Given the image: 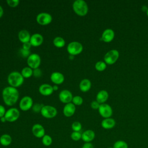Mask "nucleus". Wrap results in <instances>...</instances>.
Wrapping results in <instances>:
<instances>
[{
    "label": "nucleus",
    "mask_w": 148,
    "mask_h": 148,
    "mask_svg": "<svg viewBox=\"0 0 148 148\" xmlns=\"http://www.w3.org/2000/svg\"><path fill=\"white\" fill-rule=\"evenodd\" d=\"M2 99L7 106H13L18 100L19 92L16 88L8 86L5 87L2 91Z\"/></svg>",
    "instance_id": "obj_1"
},
{
    "label": "nucleus",
    "mask_w": 148,
    "mask_h": 148,
    "mask_svg": "<svg viewBox=\"0 0 148 148\" xmlns=\"http://www.w3.org/2000/svg\"><path fill=\"white\" fill-rule=\"evenodd\" d=\"M7 80L9 86L17 88V87L21 86L23 84L24 78L21 74V72L13 71L8 75Z\"/></svg>",
    "instance_id": "obj_2"
},
{
    "label": "nucleus",
    "mask_w": 148,
    "mask_h": 148,
    "mask_svg": "<svg viewBox=\"0 0 148 148\" xmlns=\"http://www.w3.org/2000/svg\"><path fill=\"white\" fill-rule=\"evenodd\" d=\"M72 8L74 12L79 16H86L88 11V5L83 0L75 1L72 4Z\"/></svg>",
    "instance_id": "obj_3"
},
{
    "label": "nucleus",
    "mask_w": 148,
    "mask_h": 148,
    "mask_svg": "<svg viewBox=\"0 0 148 148\" xmlns=\"http://www.w3.org/2000/svg\"><path fill=\"white\" fill-rule=\"evenodd\" d=\"M66 50L69 55L75 56L80 54L82 52L83 50V46L81 43L73 41L70 42L68 45Z\"/></svg>",
    "instance_id": "obj_4"
},
{
    "label": "nucleus",
    "mask_w": 148,
    "mask_h": 148,
    "mask_svg": "<svg viewBox=\"0 0 148 148\" xmlns=\"http://www.w3.org/2000/svg\"><path fill=\"white\" fill-rule=\"evenodd\" d=\"M40 113L45 118L52 119L57 116V110L55 107L47 105L43 106Z\"/></svg>",
    "instance_id": "obj_5"
},
{
    "label": "nucleus",
    "mask_w": 148,
    "mask_h": 148,
    "mask_svg": "<svg viewBox=\"0 0 148 148\" xmlns=\"http://www.w3.org/2000/svg\"><path fill=\"white\" fill-rule=\"evenodd\" d=\"M28 66L32 69L38 68L41 63L40 56L36 53H32L27 58V60Z\"/></svg>",
    "instance_id": "obj_6"
},
{
    "label": "nucleus",
    "mask_w": 148,
    "mask_h": 148,
    "mask_svg": "<svg viewBox=\"0 0 148 148\" xmlns=\"http://www.w3.org/2000/svg\"><path fill=\"white\" fill-rule=\"evenodd\" d=\"M119 57V52L116 49L108 51L104 56V62L106 64L112 65L116 62Z\"/></svg>",
    "instance_id": "obj_7"
},
{
    "label": "nucleus",
    "mask_w": 148,
    "mask_h": 148,
    "mask_svg": "<svg viewBox=\"0 0 148 148\" xmlns=\"http://www.w3.org/2000/svg\"><path fill=\"white\" fill-rule=\"evenodd\" d=\"M36 22L40 25H47L50 24L52 20V16L47 12H41L36 17Z\"/></svg>",
    "instance_id": "obj_8"
},
{
    "label": "nucleus",
    "mask_w": 148,
    "mask_h": 148,
    "mask_svg": "<svg viewBox=\"0 0 148 148\" xmlns=\"http://www.w3.org/2000/svg\"><path fill=\"white\" fill-rule=\"evenodd\" d=\"M20 115V111L16 108H11L8 109L5 114L6 121L13 123L18 120Z\"/></svg>",
    "instance_id": "obj_9"
},
{
    "label": "nucleus",
    "mask_w": 148,
    "mask_h": 148,
    "mask_svg": "<svg viewBox=\"0 0 148 148\" xmlns=\"http://www.w3.org/2000/svg\"><path fill=\"white\" fill-rule=\"evenodd\" d=\"M34 105L33 99L29 96L23 97L19 102V108L22 111H28Z\"/></svg>",
    "instance_id": "obj_10"
},
{
    "label": "nucleus",
    "mask_w": 148,
    "mask_h": 148,
    "mask_svg": "<svg viewBox=\"0 0 148 148\" xmlns=\"http://www.w3.org/2000/svg\"><path fill=\"white\" fill-rule=\"evenodd\" d=\"M98 112L99 114L103 118H109L113 114V110L112 107L107 103L100 104L98 108Z\"/></svg>",
    "instance_id": "obj_11"
},
{
    "label": "nucleus",
    "mask_w": 148,
    "mask_h": 148,
    "mask_svg": "<svg viewBox=\"0 0 148 148\" xmlns=\"http://www.w3.org/2000/svg\"><path fill=\"white\" fill-rule=\"evenodd\" d=\"M73 95L72 92L68 90H63L61 91L58 95L60 101L65 104L72 102L73 99Z\"/></svg>",
    "instance_id": "obj_12"
},
{
    "label": "nucleus",
    "mask_w": 148,
    "mask_h": 148,
    "mask_svg": "<svg viewBox=\"0 0 148 148\" xmlns=\"http://www.w3.org/2000/svg\"><path fill=\"white\" fill-rule=\"evenodd\" d=\"M32 132L34 136L38 138H42L45 135V130L43 126L40 124H35L32 127Z\"/></svg>",
    "instance_id": "obj_13"
},
{
    "label": "nucleus",
    "mask_w": 148,
    "mask_h": 148,
    "mask_svg": "<svg viewBox=\"0 0 148 148\" xmlns=\"http://www.w3.org/2000/svg\"><path fill=\"white\" fill-rule=\"evenodd\" d=\"M50 80L54 84L58 86L63 83L65 77L62 73L59 72H54L50 75Z\"/></svg>",
    "instance_id": "obj_14"
},
{
    "label": "nucleus",
    "mask_w": 148,
    "mask_h": 148,
    "mask_svg": "<svg viewBox=\"0 0 148 148\" xmlns=\"http://www.w3.org/2000/svg\"><path fill=\"white\" fill-rule=\"evenodd\" d=\"M43 40L44 39L43 36L40 34L36 33L31 35L29 42L32 46L38 47L43 43Z\"/></svg>",
    "instance_id": "obj_15"
},
{
    "label": "nucleus",
    "mask_w": 148,
    "mask_h": 148,
    "mask_svg": "<svg viewBox=\"0 0 148 148\" xmlns=\"http://www.w3.org/2000/svg\"><path fill=\"white\" fill-rule=\"evenodd\" d=\"M114 32L113 29L110 28H107L103 31L102 32L101 40L105 42H110L114 38Z\"/></svg>",
    "instance_id": "obj_16"
},
{
    "label": "nucleus",
    "mask_w": 148,
    "mask_h": 148,
    "mask_svg": "<svg viewBox=\"0 0 148 148\" xmlns=\"http://www.w3.org/2000/svg\"><path fill=\"white\" fill-rule=\"evenodd\" d=\"M53 86L47 83L42 84L39 87V93L43 96H49L53 94Z\"/></svg>",
    "instance_id": "obj_17"
},
{
    "label": "nucleus",
    "mask_w": 148,
    "mask_h": 148,
    "mask_svg": "<svg viewBox=\"0 0 148 148\" xmlns=\"http://www.w3.org/2000/svg\"><path fill=\"white\" fill-rule=\"evenodd\" d=\"M76 106L72 102L65 104L63 108V114L65 117H72L75 113Z\"/></svg>",
    "instance_id": "obj_18"
},
{
    "label": "nucleus",
    "mask_w": 148,
    "mask_h": 148,
    "mask_svg": "<svg viewBox=\"0 0 148 148\" xmlns=\"http://www.w3.org/2000/svg\"><path fill=\"white\" fill-rule=\"evenodd\" d=\"M95 137V134L91 130H87L82 134V139L85 142H91Z\"/></svg>",
    "instance_id": "obj_19"
},
{
    "label": "nucleus",
    "mask_w": 148,
    "mask_h": 148,
    "mask_svg": "<svg viewBox=\"0 0 148 148\" xmlns=\"http://www.w3.org/2000/svg\"><path fill=\"white\" fill-rule=\"evenodd\" d=\"M31 35L29 32L25 29H22L19 31L18 34V38L19 40L23 44L27 42H29L30 40Z\"/></svg>",
    "instance_id": "obj_20"
},
{
    "label": "nucleus",
    "mask_w": 148,
    "mask_h": 148,
    "mask_svg": "<svg viewBox=\"0 0 148 148\" xmlns=\"http://www.w3.org/2000/svg\"><path fill=\"white\" fill-rule=\"evenodd\" d=\"M116 125V121L114 119L109 117L104 119L101 121V126L103 128L109 130L113 128Z\"/></svg>",
    "instance_id": "obj_21"
},
{
    "label": "nucleus",
    "mask_w": 148,
    "mask_h": 148,
    "mask_svg": "<svg viewBox=\"0 0 148 148\" xmlns=\"http://www.w3.org/2000/svg\"><path fill=\"white\" fill-rule=\"evenodd\" d=\"M109 94L107 91L102 90L99 91L96 96V101L100 104L104 103L108 99Z\"/></svg>",
    "instance_id": "obj_22"
},
{
    "label": "nucleus",
    "mask_w": 148,
    "mask_h": 148,
    "mask_svg": "<svg viewBox=\"0 0 148 148\" xmlns=\"http://www.w3.org/2000/svg\"><path fill=\"white\" fill-rule=\"evenodd\" d=\"M91 81L88 79H83L79 83V89L83 92L88 91L91 88Z\"/></svg>",
    "instance_id": "obj_23"
},
{
    "label": "nucleus",
    "mask_w": 148,
    "mask_h": 148,
    "mask_svg": "<svg viewBox=\"0 0 148 148\" xmlns=\"http://www.w3.org/2000/svg\"><path fill=\"white\" fill-rule=\"evenodd\" d=\"M12 142V136L7 134L2 135L0 136V144L3 146H8Z\"/></svg>",
    "instance_id": "obj_24"
},
{
    "label": "nucleus",
    "mask_w": 148,
    "mask_h": 148,
    "mask_svg": "<svg viewBox=\"0 0 148 148\" xmlns=\"http://www.w3.org/2000/svg\"><path fill=\"white\" fill-rule=\"evenodd\" d=\"M53 43L55 47L57 48H62L65 45V41L64 38L61 36H56L53 41Z\"/></svg>",
    "instance_id": "obj_25"
},
{
    "label": "nucleus",
    "mask_w": 148,
    "mask_h": 148,
    "mask_svg": "<svg viewBox=\"0 0 148 148\" xmlns=\"http://www.w3.org/2000/svg\"><path fill=\"white\" fill-rule=\"evenodd\" d=\"M21 74L24 79L29 78L33 76V69L29 66H25L22 69L21 71Z\"/></svg>",
    "instance_id": "obj_26"
},
{
    "label": "nucleus",
    "mask_w": 148,
    "mask_h": 148,
    "mask_svg": "<svg viewBox=\"0 0 148 148\" xmlns=\"http://www.w3.org/2000/svg\"><path fill=\"white\" fill-rule=\"evenodd\" d=\"M42 142L44 146H49L52 144V138L50 135L45 134L42 138Z\"/></svg>",
    "instance_id": "obj_27"
},
{
    "label": "nucleus",
    "mask_w": 148,
    "mask_h": 148,
    "mask_svg": "<svg viewBox=\"0 0 148 148\" xmlns=\"http://www.w3.org/2000/svg\"><path fill=\"white\" fill-rule=\"evenodd\" d=\"M95 68L98 71H103L106 68V64L104 61H99L95 63Z\"/></svg>",
    "instance_id": "obj_28"
},
{
    "label": "nucleus",
    "mask_w": 148,
    "mask_h": 148,
    "mask_svg": "<svg viewBox=\"0 0 148 148\" xmlns=\"http://www.w3.org/2000/svg\"><path fill=\"white\" fill-rule=\"evenodd\" d=\"M113 148H128V146L127 142L122 140L116 141L113 144Z\"/></svg>",
    "instance_id": "obj_29"
},
{
    "label": "nucleus",
    "mask_w": 148,
    "mask_h": 148,
    "mask_svg": "<svg viewBox=\"0 0 148 148\" xmlns=\"http://www.w3.org/2000/svg\"><path fill=\"white\" fill-rule=\"evenodd\" d=\"M83 102V99L81 96L76 95L73 97L72 103H73L75 106H80L82 105Z\"/></svg>",
    "instance_id": "obj_30"
},
{
    "label": "nucleus",
    "mask_w": 148,
    "mask_h": 148,
    "mask_svg": "<svg viewBox=\"0 0 148 148\" xmlns=\"http://www.w3.org/2000/svg\"><path fill=\"white\" fill-rule=\"evenodd\" d=\"M71 128L73 131L80 132V131L82 130V125L79 121H74L71 125Z\"/></svg>",
    "instance_id": "obj_31"
},
{
    "label": "nucleus",
    "mask_w": 148,
    "mask_h": 148,
    "mask_svg": "<svg viewBox=\"0 0 148 148\" xmlns=\"http://www.w3.org/2000/svg\"><path fill=\"white\" fill-rule=\"evenodd\" d=\"M71 138L74 141H78L82 139V133L80 132L73 131L71 134Z\"/></svg>",
    "instance_id": "obj_32"
},
{
    "label": "nucleus",
    "mask_w": 148,
    "mask_h": 148,
    "mask_svg": "<svg viewBox=\"0 0 148 148\" xmlns=\"http://www.w3.org/2000/svg\"><path fill=\"white\" fill-rule=\"evenodd\" d=\"M6 3L11 8H15L20 3L18 0H7Z\"/></svg>",
    "instance_id": "obj_33"
},
{
    "label": "nucleus",
    "mask_w": 148,
    "mask_h": 148,
    "mask_svg": "<svg viewBox=\"0 0 148 148\" xmlns=\"http://www.w3.org/2000/svg\"><path fill=\"white\" fill-rule=\"evenodd\" d=\"M43 106V105L40 103H35L33 105L32 108V110L34 112H35L36 113H39V112H40Z\"/></svg>",
    "instance_id": "obj_34"
},
{
    "label": "nucleus",
    "mask_w": 148,
    "mask_h": 148,
    "mask_svg": "<svg viewBox=\"0 0 148 148\" xmlns=\"http://www.w3.org/2000/svg\"><path fill=\"white\" fill-rule=\"evenodd\" d=\"M20 53L23 57H27L28 58L29 57V56L31 54L29 50H25V49H23V48H21L20 49Z\"/></svg>",
    "instance_id": "obj_35"
},
{
    "label": "nucleus",
    "mask_w": 148,
    "mask_h": 148,
    "mask_svg": "<svg viewBox=\"0 0 148 148\" xmlns=\"http://www.w3.org/2000/svg\"><path fill=\"white\" fill-rule=\"evenodd\" d=\"M42 71L38 68L35 69H33V76L35 77H39L42 76Z\"/></svg>",
    "instance_id": "obj_36"
},
{
    "label": "nucleus",
    "mask_w": 148,
    "mask_h": 148,
    "mask_svg": "<svg viewBox=\"0 0 148 148\" xmlns=\"http://www.w3.org/2000/svg\"><path fill=\"white\" fill-rule=\"evenodd\" d=\"M90 106H91V108L93 109H98L100 106V103L98 102H97L96 100L92 101L90 103Z\"/></svg>",
    "instance_id": "obj_37"
},
{
    "label": "nucleus",
    "mask_w": 148,
    "mask_h": 148,
    "mask_svg": "<svg viewBox=\"0 0 148 148\" xmlns=\"http://www.w3.org/2000/svg\"><path fill=\"white\" fill-rule=\"evenodd\" d=\"M6 112V110L5 107L3 105H0V118L5 116Z\"/></svg>",
    "instance_id": "obj_38"
},
{
    "label": "nucleus",
    "mask_w": 148,
    "mask_h": 148,
    "mask_svg": "<svg viewBox=\"0 0 148 148\" xmlns=\"http://www.w3.org/2000/svg\"><path fill=\"white\" fill-rule=\"evenodd\" d=\"M31 45L30 43V42H27V43H23V47L22 48L23 49H25V50H29L30 48L31 47Z\"/></svg>",
    "instance_id": "obj_39"
},
{
    "label": "nucleus",
    "mask_w": 148,
    "mask_h": 148,
    "mask_svg": "<svg viewBox=\"0 0 148 148\" xmlns=\"http://www.w3.org/2000/svg\"><path fill=\"white\" fill-rule=\"evenodd\" d=\"M82 148H94V146L91 142H88L84 143Z\"/></svg>",
    "instance_id": "obj_40"
},
{
    "label": "nucleus",
    "mask_w": 148,
    "mask_h": 148,
    "mask_svg": "<svg viewBox=\"0 0 148 148\" xmlns=\"http://www.w3.org/2000/svg\"><path fill=\"white\" fill-rule=\"evenodd\" d=\"M3 9L2 7L0 5V18L3 16Z\"/></svg>",
    "instance_id": "obj_41"
},
{
    "label": "nucleus",
    "mask_w": 148,
    "mask_h": 148,
    "mask_svg": "<svg viewBox=\"0 0 148 148\" xmlns=\"http://www.w3.org/2000/svg\"><path fill=\"white\" fill-rule=\"evenodd\" d=\"M53 88L54 91H57V90H58V85L54 84V85L53 86Z\"/></svg>",
    "instance_id": "obj_42"
},
{
    "label": "nucleus",
    "mask_w": 148,
    "mask_h": 148,
    "mask_svg": "<svg viewBox=\"0 0 148 148\" xmlns=\"http://www.w3.org/2000/svg\"><path fill=\"white\" fill-rule=\"evenodd\" d=\"M0 120H1V121L2 123H5V122L6 121V120L5 116H4V117H1V118H0Z\"/></svg>",
    "instance_id": "obj_43"
},
{
    "label": "nucleus",
    "mask_w": 148,
    "mask_h": 148,
    "mask_svg": "<svg viewBox=\"0 0 148 148\" xmlns=\"http://www.w3.org/2000/svg\"><path fill=\"white\" fill-rule=\"evenodd\" d=\"M74 57H75V56H71V55H69V60H73L74 59Z\"/></svg>",
    "instance_id": "obj_44"
},
{
    "label": "nucleus",
    "mask_w": 148,
    "mask_h": 148,
    "mask_svg": "<svg viewBox=\"0 0 148 148\" xmlns=\"http://www.w3.org/2000/svg\"><path fill=\"white\" fill-rule=\"evenodd\" d=\"M146 14H147V16H148V9H147V10H146Z\"/></svg>",
    "instance_id": "obj_45"
},
{
    "label": "nucleus",
    "mask_w": 148,
    "mask_h": 148,
    "mask_svg": "<svg viewBox=\"0 0 148 148\" xmlns=\"http://www.w3.org/2000/svg\"><path fill=\"white\" fill-rule=\"evenodd\" d=\"M108 148H113V147H108Z\"/></svg>",
    "instance_id": "obj_46"
}]
</instances>
